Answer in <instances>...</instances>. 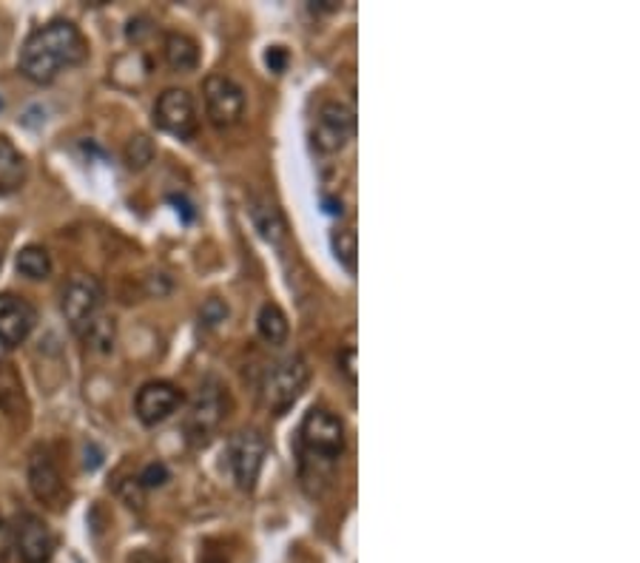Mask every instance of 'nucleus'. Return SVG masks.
I'll return each mask as SVG.
<instances>
[{"mask_svg": "<svg viewBox=\"0 0 640 563\" xmlns=\"http://www.w3.org/2000/svg\"><path fill=\"white\" fill-rule=\"evenodd\" d=\"M103 285L94 276H75L64 290V317L78 336H85L89 328L103 317Z\"/></svg>", "mask_w": 640, "mask_h": 563, "instance_id": "5", "label": "nucleus"}, {"mask_svg": "<svg viewBox=\"0 0 640 563\" xmlns=\"http://www.w3.org/2000/svg\"><path fill=\"white\" fill-rule=\"evenodd\" d=\"M265 64H267V69L279 74V71H285V66H288V51L282 49V46H271L265 55Z\"/></svg>", "mask_w": 640, "mask_h": 563, "instance_id": "26", "label": "nucleus"}, {"mask_svg": "<svg viewBox=\"0 0 640 563\" xmlns=\"http://www.w3.org/2000/svg\"><path fill=\"white\" fill-rule=\"evenodd\" d=\"M171 203L176 205V211L183 214L185 222H191V219H194V208H191L188 199H183V197H171Z\"/></svg>", "mask_w": 640, "mask_h": 563, "instance_id": "28", "label": "nucleus"}, {"mask_svg": "<svg viewBox=\"0 0 640 563\" xmlns=\"http://www.w3.org/2000/svg\"><path fill=\"white\" fill-rule=\"evenodd\" d=\"M267 444L260 429H240L228 438V467L240 490L251 493L265 464Z\"/></svg>", "mask_w": 640, "mask_h": 563, "instance_id": "7", "label": "nucleus"}, {"mask_svg": "<svg viewBox=\"0 0 640 563\" xmlns=\"http://www.w3.org/2000/svg\"><path fill=\"white\" fill-rule=\"evenodd\" d=\"M128 563H165V561L151 550H137L132 558H128Z\"/></svg>", "mask_w": 640, "mask_h": 563, "instance_id": "27", "label": "nucleus"}, {"mask_svg": "<svg viewBox=\"0 0 640 563\" xmlns=\"http://www.w3.org/2000/svg\"><path fill=\"white\" fill-rule=\"evenodd\" d=\"M228 416V393L222 388V381L208 376L199 384V393L191 404L188 416H185V438L191 447H208L212 438L217 436V429L222 427Z\"/></svg>", "mask_w": 640, "mask_h": 563, "instance_id": "4", "label": "nucleus"}, {"mask_svg": "<svg viewBox=\"0 0 640 563\" xmlns=\"http://www.w3.org/2000/svg\"><path fill=\"white\" fill-rule=\"evenodd\" d=\"M345 422L328 407H310L299 427V447H302V472L313 467V475L322 479L345 456Z\"/></svg>", "mask_w": 640, "mask_h": 563, "instance_id": "2", "label": "nucleus"}, {"mask_svg": "<svg viewBox=\"0 0 640 563\" xmlns=\"http://www.w3.org/2000/svg\"><path fill=\"white\" fill-rule=\"evenodd\" d=\"M37 324V310L18 294H0V345L21 347Z\"/></svg>", "mask_w": 640, "mask_h": 563, "instance_id": "13", "label": "nucleus"}, {"mask_svg": "<svg viewBox=\"0 0 640 563\" xmlns=\"http://www.w3.org/2000/svg\"><path fill=\"white\" fill-rule=\"evenodd\" d=\"M308 379L310 367L302 353H290V356H282L279 361H274L265 370L260 384V399L265 404V410H271L274 416L288 413L299 402V395L305 393V388H308Z\"/></svg>", "mask_w": 640, "mask_h": 563, "instance_id": "3", "label": "nucleus"}, {"mask_svg": "<svg viewBox=\"0 0 640 563\" xmlns=\"http://www.w3.org/2000/svg\"><path fill=\"white\" fill-rule=\"evenodd\" d=\"M203 563H228V561L222 555H205Z\"/></svg>", "mask_w": 640, "mask_h": 563, "instance_id": "30", "label": "nucleus"}, {"mask_svg": "<svg viewBox=\"0 0 640 563\" xmlns=\"http://www.w3.org/2000/svg\"><path fill=\"white\" fill-rule=\"evenodd\" d=\"M155 123L160 131L191 140L197 131V106L185 89H165L155 103Z\"/></svg>", "mask_w": 640, "mask_h": 563, "instance_id": "9", "label": "nucleus"}, {"mask_svg": "<svg viewBox=\"0 0 640 563\" xmlns=\"http://www.w3.org/2000/svg\"><path fill=\"white\" fill-rule=\"evenodd\" d=\"M251 222H254L262 240L271 242V245H282L288 237V222L276 208V203H271L267 197L251 199Z\"/></svg>", "mask_w": 640, "mask_h": 563, "instance_id": "15", "label": "nucleus"}, {"mask_svg": "<svg viewBox=\"0 0 640 563\" xmlns=\"http://www.w3.org/2000/svg\"><path fill=\"white\" fill-rule=\"evenodd\" d=\"M85 342L89 345H94L98 351H103V353H108L114 347V319H108V317H100L98 322L89 328V333H85Z\"/></svg>", "mask_w": 640, "mask_h": 563, "instance_id": "22", "label": "nucleus"}, {"mask_svg": "<svg viewBox=\"0 0 640 563\" xmlns=\"http://www.w3.org/2000/svg\"><path fill=\"white\" fill-rule=\"evenodd\" d=\"M180 407H183V390L171 381H146L134 399V413L146 427H157Z\"/></svg>", "mask_w": 640, "mask_h": 563, "instance_id": "11", "label": "nucleus"}, {"mask_svg": "<svg viewBox=\"0 0 640 563\" xmlns=\"http://www.w3.org/2000/svg\"><path fill=\"white\" fill-rule=\"evenodd\" d=\"M169 479H171L169 467L162 464V461H155V464H148L146 470L140 472V479H137V484L146 486V490H155V486H162Z\"/></svg>", "mask_w": 640, "mask_h": 563, "instance_id": "23", "label": "nucleus"}, {"mask_svg": "<svg viewBox=\"0 0 640 563\" xmlns=\"http://www.w3.org/2000/svg\"><path fill=\"white\" fill-rule=\"evenodd\" d=\"M155 154H157L155 142L148 140L146 135H137L126 142V165L132 171L146 169L148 162L155 160Z\"/></svg>", "mask_w": 640, "mask_h": 563, "instance_id": "21", "label": "nucleus"}, {"mask_svg": "<svg viewBox=\"0 0 640 563\" xmlns=\"http://www.w3.org/2000/svg\"><path fill=\"white\" fill-rule=\"evenodd\" d=\"M0 108H3V100H0Z\"/></svg>", "mask_w": 640, "mask_h": 563, "instance_id": "31", "label": "nucleus"}, {"mask_svg": "<svg viewBox=\"0 0 640 563\" xmlns=\"http://www.w3.org/2000/svg\"><path fill=\"white\" fill-rule=\"evenodd\" d=\"M322 203H324V211L339 214V217H342V203H336V199H328V197H324Z\"/></svg>", "mask_w": 640, "mask_h": 563, "instance_id": "29", "label": "nucleus"}, {"mask_svg": "<svg viewBox=\"0 0 640 563\" xmlns=\"http://www.w3.org/2000/svg\"><path fill=\"white\" fill-rule=\"evenodd\" d=\"M353 131H356V114L347 103L342 100H324L322 106L317 108V117H313V146L322 151V154H336L347 142L353 140Z\"/></svg>", "mask_w": 640, "mask_h": 563, "instance_id": "6", "label": "nucleus"}, {"mask_svg": "<svg viewBox=\"0 0 640 563\" xmlns=\"http://www.w3.org/2000/svg\"><path fill=\"white\" fill-rule=\"evenodd\" d=\"M339 370H342L345 379L356 388V345H347L345 351L339 353Z\"/></svg>", "mask_w": 640, "mask_h": 563, "instance_id": "24", "label": "nucleus"}, {"mask_svg": "<svg viewBox=\"0 0 640 563\" xmlns=\"http://www.w3.org/2000/svg\"><path fill=\"white\" fill-rule=\"evenodd\" d=\"M333 254H336L339 265L347 274H356V254H359V242H356V231L353 228H336L331 237Z\"/></svg>", "mask_w": 640, "mask_h": 563, "instance_id": "20", "label": "nucleus"}, {"mask_svg": "<svg viewBox=\"0 0 640 563\" xmlns=\"http://www.w3.org/2000/svg\"><path fill=\"white\" fill-rule=\"evenodd\" d=\"M28 490L49 509L69 507V486L46 452H35L28 461Z\"/></svg>", "mask_w": 640, "mask_h": 563, "instance_id": "12", "label": "nucleus"}, {"mask_svg": "<svg viewBox=\"0 0 640 563\" xmlns=\"http://www.w3.org/2000/svg\"><path fill=\"white\" fill-rule=\"evenodd\" d=\"M0 410H3L9 418H26L28 413L23 381L9 361H0Z\"/></svg>", "mask_w": 640, "mask_h": 563, "instance_id": "17", "label": "nucleus"}, {"mask_svg": "<svg viewBox=\"0 0 640 563\" xmlns=\"http://www.w3.org/2000/svg\"><path fill=\"white\" fill-rule=\"evenodd\" d=\"M89 57V43L71 21H49L23 41L18 69L37 85L55 83L64 71L75 69Z\"/></svg>", "mask_w": 640, "mask_h": 563, "instance_id": "1", "label": "nucleus"}, {"mask_svg": "<svg viewBox=\"0 0 640 563\" xmlns=\"http://www.w3.org/2000/svg\"><path fill=\"white\" fill-rule=\"evenodd\" d=\"M18 271H21L26 279L32 282H43L52 276V256L46 248L41 245H26L21 248L18 254Z\"/></svg>", "mask_w": 640, "mask_h": 563, "instance_id": "19", "label": "nucleus"}, {"mask_svg": "<svg viewBox=\"0 0 640 563\" xmlns=\"http://www.w3.org/2000/svg\"><path fill=\"white\" fill-rule=\"evenodd\" d=\"M26 157L14 148L9 137L0 135V197H9L14 191H21L26 185Z\"/></svg>", "mask_w": 640, "mask_h": 563, "instance_id": "14", "label": "nucleus"}, {"mask_svg": "<svg viewBox=\"0 0 640 563\" xmlns=\"http://www.w3.org/2000/svg\"><path fill=\"white\" fill-rule=\"evenodd\" d=\"M205 112L217 128H233L245 114V92L237 80L226 74H212L203 83Z\"/></svg>", "mask_w": 640, "mask_h": 563, "instance_id": "8", "label": "nucleus"}, {"mask_svg": "<svg viewBox=\"0 0 640 563\" xmlns=\"http://www.w3.org/2000/svg\"><path fill=\"white\" fill-rule=\"evenodd\" d=\"M12 547L23 563H49L57 550V541L49 524L37 518V515L23 513L14 518Z\"/></svg>", "mask_w": 640, "mask_h": 563, "instance_id": "10", "label": "nucleus"}, {"mask_svg": "<svg viewBox=\"0 0 640 563\" xmlns=\"http://www.w3.org/2000/svg\"><path fill=\"white\" fill-rule=\"evenodd\" d=\"M256 333H260V338L265 342V345H271V347L285 345V342H288V333H290V324H288V317H285V310H282L276 302L262 305L260 317H256Z\"/></svg>", "mask_w": 640, "mask_h": 563, "instance_id": "18", "label": "nucleus"}, {"mask_svg": "<svg viewBox=\"0 0 640 563\" xmlns=\"http://www.w3.org/2000/svg\"><path fill=\"white\" fill-rule=\"evenodd\" d=\"M162 55H165V64H169L171 71L176 74H188L199 66V46L194 37L180 35V32H171L165 35V43H162Z\"/></svg>", "mask_w": 640, "mask_h": 563, "instance_id": "16", "label": "nucleus"}, {"mask_svg": "<svg viewBox=\"0 0 640 563\" xmlns=\"http://www.w3.org/2000/svg\"><path fill=\"white\" fill-rule=\"evenodd\" d=\"M199 317H203V322L205 324H219V322H226V317H228V308L222 302H219V299H208V302H205V308H203V313H199Z\"/></svg>", "mask_w": 640, "mask_h": 563, "instance_id": "25", "label": "nucleus"}]
</instances>
